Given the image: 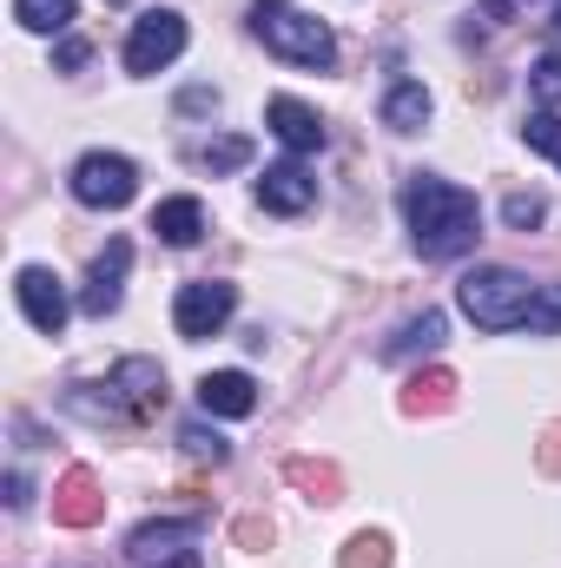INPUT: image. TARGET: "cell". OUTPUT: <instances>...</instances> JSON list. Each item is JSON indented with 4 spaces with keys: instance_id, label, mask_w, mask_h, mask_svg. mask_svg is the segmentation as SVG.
<instances>
[{
    "instance_id": "cell-12",
    "label": "cell",
    "mask_w": 561,
    "mask_h": 568,
    "mask_svg": "<svg viewBox=\"0 0 561 568\" xmlns=\"http://www.w3.org/2000/svg\"><path fill=\"white\" fill-rule=\"evenodd\" d=\"M265 126L290 145V159H297V152H324V140H330L324 120H317L304 100H290V93H272V100H265Z\"/></svg>"
},
{
    "instance_id": "cell-20",
    "label": "cell",
    "mask_w": 561,
    "mask_h": 568,
    "mask_svg": "<svg viewBox=\"0 0 561 568\" xmlns=\"http://www.w3.org/2000/svg\"><path fill=\"white\" fill-rule=\"evenodd\" d=\"M542 219H549V199H542V192H509V199H502V225H509V232H536Z\"/></svg>"
},
{
    "instance_id": "cell-3",
    "label": "cell",
    "mask_w": 561,
    "mask_h": 568,
    "mask_svg": "<svg viewBox=\"0 0 561 568\" xmlns=\"http://www.w3.org/2000/svg\"><path fill=\"white\" fill-rule=\"evenodd\" d=\"M536 291L542 284H529L522 272H509V265H476V272L456 278V304H462V317L476 331H522Z\"/></svg>"
},
{
    "instance_id": "cell-8",
    "label": "cell",
    "mask_w": 561,
    "mask_h": 568,
    "mask_svg": "<svg viewBox=\"0 0 561 568\" xmlns=\"http://www.w3.org/2000/svg\"><path fill=\"white\" fill-rule=\"evenodd\" d=\"M13 297H20V317H27L40 337H60V331H67V317H73L67 284L53 278L47 265H20V272H13Z\"/></svg>"
},
{
    "instance_id": "cell-5",
    "label": "cell",
    "mask_w": 561,
    "mask_h": 568,
    "mask_svg": "<svg viewBox=\"0 0 561 568\" xmlns=\"http://www.w3.org/2000/svg\"><path fill=\"white\" fill-rule=\"evenodd\" d=\"M67 185H73V199L93 205V212H126V205L140 199V165H133L126 152H80L73 172H67Z\"/></svg>"
},
{
    "instance_id": "cell-7",
    "label": "cell",
    "mask_w": 561,
    "mask_h": 568,
    "mask_svg": "<svg viewBox=\"0 0 561 568\" xmlns=\"http://www.w3.org/2000/svg\"><path fill=\"white\" fill-rule=\"evenodd\" d=\"M232 311H238V284L232 278H192L172 297V331L198 344V337H218L232 324Z\"/></svg>"
},
{
    "instance_id": "cell-4",
    "label": "cell",
    "mask_w": 561,
    "mask_h": 568,
    "mask_svg": "<svg viewBox=\"0 0 561 568\" xmlns=\"http://www.w3.org/2000/svg\"><path fill=\"white\" fill-rule=\"evenodd\" d=\"M252 33H258L278 60H290V67H310V73L337 67V33H330L317 13L290 7V0H258V7H252Z\"/></svg>"
},
{
    "instance_id": "cell-9",
    "label": "cell",
    "mask_w": 561,
    "mask_h": 568,
    "mask_svg": "<svg viewBox=\"0 0 561 568\" xmlns=\"http://www.w3.org/2000/svg\"><path fill=\"white\" fill-rule=\"evenodd\" d=\"M126 272H133V239H106V252L93 258V272L80 284V311L86 317H113L126 297Z\"/></svg>"
},
{
    "instance_id": "cell-25",
    "label": "cell",
    "mask_w": 561,
    "mask_h": 568,
    "mask_svg": "<svg viewBox=\"0 0 561 568\" xmlns=\"http://www.w3.org/2000/svg\"><path fill=\"white\" fill-rule=\"evenodd\" d=\"M245 159H252V140H245V133H225V140L205 145V165H212V179H218V172H238Z\"/></svg>"
},
{
    "instance_id": "cell-15",
    "label": "cell",
    "mask_w": 561,
    "mask_h": 568,
    "mask_svg": "<svg viewBox=\"0 0 561 568\" xmlns=\"http://www.w3.org/2000/svg\"><path fill=\"white\" fill-rule=\"evenodd\" d=\"M205 523L198 516H178V523H140L133 536H126V556H140V562H159V556H185L178 542H192Z\"/></svg>"
},
{
    "instance_id": "cell-28",
    "label": "cell",
    "mask_w": 561,
    "mask_h": 568,
    "mask_svg": "<svg viewBox=\"0 0 561 568\" xmlns=\"http://www.w3.org/2000/svg\"><path fill=\"white\" fill-rule=\"evenodd\" d=\"M73 67H86V40H60V73H73Z\"/></svg>"
},
{
    "instance_id": "cell-17",
    "label": "cell",
    "mask_w": 561,
    "mask_h": 568,
    "mask_svg": "<svg viewBox=\"0 0 561 568\" xmlns=\"http://www.w3.org/2000/svg\"><path fill=\"white\" fill-rule=\"evenodd\" d=\"M152 232L185 252V245L205 239V205H198V199H159V205H152Z\"/></svg>"
},
{
    "instance_id": "cell-18",
    "label": "cell",
    "mask_w": 561,
    "mask_h": 568,
    "mask_svg": "<svg viewBox=\"0 0 561 568\" xmlns=\"http://www.w3.org/2000/svg\"><path fill=\"white\" fill-rule=\"evenodd\" d=\"M13 20H20L27 33H67V27L80 20V7H73V0H13Z\"/></svg>"
},
{
    "instance_id": "cell-21",
    "label": "cell",
    "mask_w": 561,
    "mask_h": 568,
    "mask_svg": "<svg viewBox=\"0 0 561 568\" xmlns=\"http://www.w3.org/2000/svg\"><path fill=\"white\" fill-rule=\"evenodd\" d=\"M522 331H529V337H561V284H542V291H536Z\"/></svg>"
},
{
    "instance_id": "cell-11",
    "label": "cell",
    "mask_w": 561,
    "mask_h": 568,
    "mask_svg": "<svg viewBox=\"0 0 561 568\" xmlns=\"http://www.w3.org/2000/svg\"><path fill=\"white\" fill-rule=\"evenodd\" d=\"M198 410L205 417H252L258 410V384H252V371H205L198 377Z\"/></svg>"
},
{
    "instance_id": "cell-13",
    "label": "cell",
    "mask_w": 561,
    "mask_h": 568,
    "mask_svg": "<svg viewBox=\"0 0 561 568\" xmlns=\"http://www.w3.org/2000/svg\"><path fill=\"white\" fill-rule=\"evenodd\" d=\"M100 509H106V496H100L93 469H67V476L53 483V523H67V529H93Z\"/></svg>"
},
{
    "instance_id": "cell-23",
    "label": "cell",
    "mask_w": 561,
    "mask_h": 568,
    "mask_svg": "<svg viewBox=\"0 0 561 568\" xmlns=\"http://www.w3.org/2000/svg\"><path fill=\"white\" fill-rule=\"evenodd\" d=\"M449 390H456V377H449V371H429V377H417V384H410L404 410H442V404H449Z\"/></svg>"
},
{
    "instance_id": "cell-27",
    "label": "cell",
    "mask_w": 561,
    "mask_h": 568,
    "mask_svg": "<svg viewBox=\"0 0 561 568\" xmlns=\"http://www.w3.org/2000/svg\"><path fill=\"white\" fill-rule=\"evenodd\" d=\"M27 503H33V483L20 469H7V509H27Z\"/></svg>"
},
{
    "instance_id": "cell-26",
    "label": "cell",
    "mask_w": 561,
    "mask_h": 568,
    "mask_svg": "<svg viewBox=\"0 0 561 568\" xmlns=\"http://www.w3.org/2000/svg\"><path fill=\"white\" fill-rule=\"evenodd\" d=\"M344 568H390V542H384V536H350Z\"/></svg>"
},
{
    "instance_id": "cell-24",
    "label": "cell",
    "mask_w": 561,
    "mask_h": 568,
    "mask_svg": "<svg viewBox=\"0 0 561 568\" xmlns=\"http://www.w3.org/2000/svg\"><path fill=\"white\" fill-rule=\"evenodd\" d=\"M522 145L561 165V120H555V113H529V126H522Z\"/></svg>"
},
{
    "instance_id": "cell-16",
    "label": "cell",
    "mask_w": 561,
    "mask_h": 568,
    "mask_svg": "<svg viewBox=\"0 0 561 568\" xmlns=\"http://www.w3.org/2000/svg\"><path fill=\"white\" fill-rule=\"evenodd\" d=\"M429 113H436V100H429L422 80H390V93H384V126L390 133H422Z\"/></svg>"
},
{
    "instance_id": "cell-22",
    "label": "cell",
    "mask_w": 561,
    "mask_h": 568,
    "mask_svg": "<svg viewBox=\"0 0 561 568\" xmlns=\"http://www.w3.org/2000/svg\"><path fill=\"white\" fill-rule=\"evenodd\" d=\"M529 93L542 100V113H555L561 106V53H542V60L529 67Z\"/></svg>"
},
{
    "instance_id": "cell-14",
    "label": "cell",
    "mask_w": 561,
    "mask_h": 568,
    "mask_svg": "<svg viewBox=\"0 0 561 568\" xmlns=\"http://www.w3.org/2000/svg\"><path fill=\"white\" fill-rule=\"evenodd\" d=\"M442 337H449V317H442V311H417L410 324H397V337H384V344H377V357H384V364L436 357V351H442Z\"/></svg>"
},
{
    "instance_id": "cell-19",
    "label": "cell",
    "mask_w": 561,
    "mask_h": 568,
    "mask_svg": "<svg viewBox=\"0 0 561 568\" xmlns=\"http://www.w3.org/2000/svg\"><path fill=\"white\" fill-rule=\"evenodd\" d=\"M178 449H185L192 463H212V469L232 456V443H225V436H218L212 424H185V429H178Z\"/></svg>"
},
{
    "instance_id": "cell-29",
    "label": "cell",
    "mask_w": 561,
    "mask_h": 568,
    "mask_svg": "<svg viewBox=\"0 0 561 568\" xmlns=\"http://www.w3.org/2000/svg\"><path fill=\"white\" fill-rule=\"evenodd\" d=\"M482 20H489V27H502V20H509V0H482Z\"/></svg>"
},
{
    "instance_id": "cell-2",
    "label": "cell",
    "mask_w": 561,
    "mask_h": 568,
    "mask_svg": "<svg viewBox=\"0 0 561 568\" xmlns=\"http://www.w3.org/2000/svg\"><path fill=\"white\" fill-rule=\"evenodd\" d=\"M165 404V371L152 357H126L106 384H73L67 390V410L86 417V424H152Z\"/></svg>"
},
{
    "instance_id": "cell-6",
    "label": "cell",
    "mask_w": 561,
    "mask_h": 568,
    "mask_svg": "<svg viewBox=\"0 0 561 568\" xmlns=\"http://www.w3.org/2000/svg\"><path fill=\"white\" fill-rule=\"evenodd\" d=\"M185 40H192V27H185V13H172V7H152L133 20V33H126V73H165L178 53H185Z\"/></svg>"
},
{
    "instance_id": "cell-10",
    "label": "cell",
    "mask_w": 561,
    "mask_h": 568,
    "mask_svg": "<svg viewBox=\"0 0 561 568\" xmlns=\"http://www.w3.org/2000/svg\"><path fill=\"white\" fill-rule=\"evenodd\" d=\"M252 199H258L265 212H278V219H297V212L317 205V179H310L304 159H278V165H265V179L252 185Z\"/></svg>"
},
{
    "instance_id": "cell-1",
    "label": "cell",
    "mask_w": 561,
    "mask_h": 568,
    "mask_svg": "<svg viewBox=\"0 0 561 568\" xmlns=\"http://www.w3.org/2000/svg\"><path fill=\"white\" fill-rule=\"evenodd\" d=\"M404 219H410V245H417L422 265H456L482 239L476 192L456 185V179H442V172H410L404 179Z\"/></svg>"
},
{
    "instance_id": "cell-30",
    "label": "cell",
    "mask_w": 561,
    "mask_h": 568,
    "mask_svg": "<svg viewBox=\"0 0 561 568\" xmlns=\"http://www.w3.org/2000/svg\"><path fill=\"white\" fill-rule=\"evenodd\" d=\"M159 568H205V562H198V556L185 549V556H165V562H159Z\"/></svg>"
},
{
    "instance_id": "cell-31",
    "label": "cell",
    "mask_w": 561,
    "mask_h": 568,
    "mask_svg": "<svg viewBox=\"0 0 561 568\" xmlns=\"http://www.w3.org/2000/svg\"><path fill=\"white\" fill-rule=\"evenodd\" d=\"M549 27H555V33H561V7H555V20H549Z\"/></svg>"
}]
</instances>
